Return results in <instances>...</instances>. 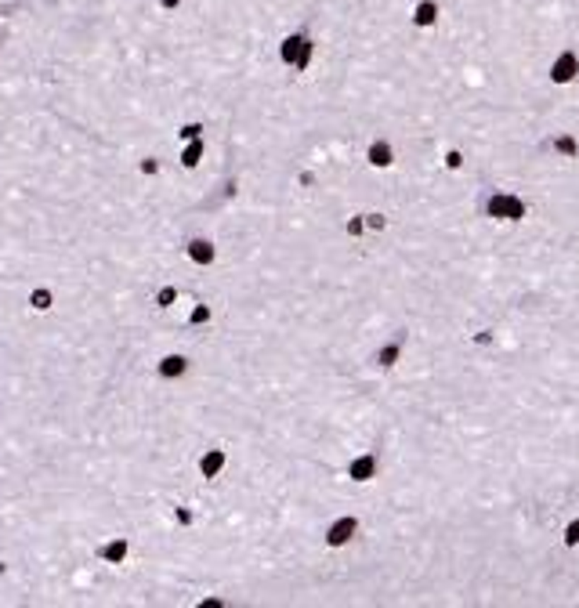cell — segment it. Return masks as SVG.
<instances>
[{
	"mask_svg": "<svg viewBox=\"0 0 579 608\" xmlns=\"http://www.w3.org/2000/svg\"><path fill=\"white\" fill-rule=\"evenodd\" d=\"M348 478L351 481H373L377 478V456L373 452H362L348 464Z\"/></svg>",
	"mask_w": 579,
	"mask_h": 608,
	"instance_id": "obj_7",
	"label": "cell"
},
{
	"mask_svg": "<svg viewBox=\"0 0 579 608\" xmlns=\"http://www.w3.org/2000/svg\"><path fill=\"white\" fill-rule=\"evenodd\" d=\"M551 152H558L561 160H579V138L568 134V131H561V134L551 138Z\"/></svg>",
	"mask_w": 579,
	"mask_h": 608,
	"instance_id": "obj_10",
	"label": "cell"
},
{
	"mask_svg": "<svg viewBox=\"0 0 579 608\" xmlns=\"http://www.w3.org/2000/svg\"><path fill=\"white\" fill-rule=\"evenodd\" d=\"M225 460H228L225 449H206L203 460H199V474H203V478H218V474L225 471Z\"/></svg>",
	"mask_w": 579,
	"mask_h": 608,
	"instance_id": "obj_11",
	"label": "cell"
},
{
	"mask_svg": "<svg viewBox=\"0 0 579 608\" xmlns=\"http://www.w3.org/2000/svg\"><path fill=\"white\" fill-rule=\"evenodd\" d=\"M29 304H33L37 312H47L54 304V297H51V290H33V293H29Z\"/></svg>",
	"mask_w": 579,
	"mask_h": 608,
	"instance_id": "obj_15",
	"label": "cell"
},
{
	"mask_svg": "<svg viewBox=\"0 0 579 608\" xmlns=\"http://www.w3.org/2000/svg\"><path fill=\"white\" fill-rule=\"evenodd\" d=\"M565 546H568V551H572V546H579V518H572L568 525H565Z\"/></svg>",
	"mask_w": 579,
	"mask_h": 608,
	"instance_id": "obj_16",
	"label": "cell"
},
{
	"mask_svg": "<svg viewBox=\"0 0 579 608\" xmlns=\"http://www.w3.org/2000/svg\"><path fill=\"white\" fill-rule=\"evenodd\" d=\"M156 373H160L163 380H177V377H185V373H189V358H185V355H167V358H160Z\"/></svg>",
	"mask_w": 579,
	"mask_h": 608,
	"instance_id": "obj_9",
	"label": "cell"
},
{
	"mask_svg": "<svg viewBox=\"0 0 579 608\" xmlns=\"http://www.w3.org/2000/svg\"><path fill=\"white\" fill-rule=\"evenodd\" d=\"M362 221H365V228H373V232H380L387 221H384V214H362Z\"/></svg>",
	"mask_w": 579,
	"mask_h": 608,
	"instance_id": "obj_20",
	"label": "cell"
},
{
	"mask_svg": "<svg viewBox=\"0 0 579 608\" xmlns=\"http://www.w3.org/2000/svg\"><path fill=\"white\" fill-rule=\"evenodd\" d=\"M355 532H358V518L355 514H344V518H337L326 529V546H344V543H351Z\"/></svg>",
	"mask_w": 579,
	"mask_h": 608,
	"instance_id": "obj_5",
	"label": "cell"
},
{
	"mask_svg": "<svg viewBox=\"0 0 579 608\" xmlns=\"http://www.w3.org/2000/svg\"><path fill=\"white\" fill-rule=\"evenodd\" d=\"M127 551H131V543H127V539H112V543H105V546H102L98 554H102V561H109V565H119V561L127 558Z\"/></svg>",
	"mask_w": 579,
	"mask_h": 608,
	"instance_id": "obj_13",
	"label": "cell"
},
{
	"mask_svg": "<svg viewBox=\"0 0 579 608\" xmlns=\"http://www.w3.org/2000/svg\"><path fill=\"white\" fill-rule=\"evenodd\" d=\"M399 358H402V337H394L391 344H384V348H380V351L373 355V362H377L380 370H391V366H394V362H399Z\"/></svg>",
	"mask_w": 579,
	"mask_h": 608,
	"instance_id": "obj_12",
	"label": "cell"
},
{
	"mask_svg": "<svg viewBox=\"0 0 579 608\" xmlns=\"http://www.w3.org/2000/svg\"><path fill=\"white\" fill-rule=\"evenodd\" d=\"M177 522H181V525H189V522H192V510H185V507H177Z\"/></svg>",
	"mask_w": 579,
	"mask_h": 608,
	"instance_id": "obj_24",
	"label": "cell"
},
{
	"mask_svg": "<svg viewBox=\"0 0 579 608\" xmlns=\"http://www.w3.org/2000/svg\"><path fill=\"white\" fill-rule=\"evenodd\" d=\"M199 156H203V141H199V138L185 141V152H181V163H185V167H199Z\"/></svg>",
	"mask_w": 579,
	"mask_h": 608,
	"instance_id": "obj_14",
	"label": "cell"
},
{
	"mask_svg": "<svg viewBox=\"0 0 579 608\" xmlns=\"http://www.w3.org/2000/svg\"><path fill=\"white\" fill-rule=\"evenodd\" d=\"M174 300H177V290H174V286H163V290L156 293V304H160V308H170Z\"/></svg>",
	"mask_w": 579,
	"mask_h": 608,
	"instance_id": "obj_17",
	"label": "cell"
},
{
	"mask_svg": "<svg viewBox=\"0 0 579 608\" xmlns=\"http://www.w3.org/2000/svg\"><path fill=\"white\" fill-rule=\"evenodd\" d=\"M312 58H315V44H312V37L304 33V29H297V33H290V37L279 44V62L290 66V69H297V73L308 69Z\"/></svg>",
	"mask_w": 579,
	"mask_h": 608,
	"instance_id": "obj_1",
	"label": "cell"
},
{
	"mask_svg": "<svg viewBox=\"0 0 579 608\" xmlns=\"http://www.w3.org/2000/svg\"><path fill=\"white\" fill-rule=\"evenodd\" d=\"M0 40H4V33H0Z\"/></svg>",
	"mask_w": 579,
	"mask_h": 608,
	"instance_id": "obj_26",
	"label": "cell"
},
{
	"mask_svg": "<svg viewBox=\"0 0 579 608\" xmlns=\"http://www.w3.org/2000/svg\"><path fill=\"white\" fill-rule=\"evenodd\" d=\"M445 167H449V170H460V167H464V152H460V148H449V152H445Z\"/></svg>",
	"mask_w": 579,
	"mask_h": 608,
	"instance_id": "obj_18",
	"label": "cell"
},
{
	"mask_svg": "<svg viewBox=\"0 0 579 608\" xmlns=\"http://www.w3.org/2000/svg\"><path fill=\"white\" fill-rule=\"evenodd\" d=\"M438 18H442V4H438V0H416L413 15H409L413 29H435Z\"/></svg>",
	"mask_w": 579,
	"mask_h": 608,
	"instance_id": "obj_4",
	"label": "cell"
},
{
	"mask_svg": "<svg viewBox=\"0 0 579 608\" xmlns=\"http://www.w3.org/2000/svg\"><path fill=\"white\" fill-rule=\"evenodd\" d=\"M579 80V51L575 47H558L546 62V83L551 87H572Z\"/></svg>",
	"mask_w": 579,
	"mask_h": 608,
	"instance_id": "obj_2",
	"label": "cell"
},
{
	"mask_svg": "<svg viewBox=\"0 0 579 608\" xmlns=\"http://www.w3.org/2000/svg\"><path fill=\"white\" fill-rule=\"evenodd\" d=\"M365 160H370V167H377V170H387V167L394 163L391 141H387V138H377V141L370 145V152H365Z\"/></svg>",
	"mask_w": 579,
	"mask_h": 608,
	"instance_id": "obj_8",
	"label": "cell"
},
{
	"mask_svg": "<svg viewBox=\"0 0 579 608\" xmlns=\"http://www.w3.org/2000/svg\"><path fill=\"white\" fill-rule=\"evenodd\" d=\"M525 214H529V203L514 192H493L485 199V218L493 221H522Z\"/></svg>",
	"mask_w": 579,
	"mask_h": 608,
	"instance_id": "obj_3",
	"label": "cell"
},
{
	"mask_svg": "<svg viewBox=\"0 0 579 608\" xmlns=\"http://www.w3.org/2000/svg\"><path fill=\"white\" fill-rule=\"evenodd\" d=\"M185 254H189V261H196V264H214V261H218V247H214L210 239H203V235H196V239L185 242Z\"/></svg>",
	"mask_w": 579,
	"mask_h": 608,
	"instance_id": "obj_6",
	"label": "cell"
},
{
	"mask_svg": "<svg viewBox=\"0 0 579 608\" xmlns=\"http://www.w3.org/2000/svg\"><path fill=\"white\" fill-rule=\"evenodd\" d=\"M156 170H160V163L152 160V156H148V160H141V174H156Z\"/></svg>",
	"mask_w": 579,
	"mask_h": 608,
	"instance_id": "obj_23",
	"label": "cell"
},
{
	"mask_svg": "<svg viewBox=\"0 0 579 608\" xmlns=\"http://www.w3.org/2000/svg\"><path fill=\"white\" fill-rule=\"evenodd\" d=\"M199 134H203V124H185V127H181V141H192Z\"/></svg>",
	"mask_w": 579,
	"mask_h": 608,
	"instance_id": "obj_19",
	"label": "cell"
},
{
	"mask_svg": "<svg viewBox=\"0 0 579 608\" xmlns=\"http://www.w3.org/2000/svg\"><path fill=\"white\" fill-rule=\"evenodd\" d=\"M160 8H163V11H177L181 0H160Z\"/></svg>",
	"mask_w": 579,
	"mask_h": 608,
	"instance_id": "obj_25",
	"label": "cell"
},
{
	"mask_svg": "<svg viewBox=\"0 0 579 608\" xmlns=\"http://www.w3.org/2000/svg\"><path fill=\"white\" fill-rule=\"evenodd\" d=\"M362 232H365V221H362V214H358V218L348 221V235H362Z\"/></svg>",
	"mask_w": 579,
	"mask_h": 608,
	"instance_id": "obj_21",
	"label": "cell"
},
{
	"mask_svg": "<svg viewBox=\"0 0 579 608\" xmlns=\"http://www.w3.org/2000/svg\"><path fill=\"white\" fill-rule=\"evenodd\" d=\"M206 319H210V308H203V304H199V308L192 312V319H189V322H192V326H199V322H206Z\"/></svg>",
	"mask_w": 579,
	"mask_h": 608,
	"instance_id": "obj_22",
	"label": "cell"
}]
</instances>
